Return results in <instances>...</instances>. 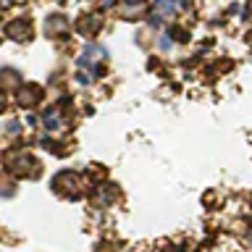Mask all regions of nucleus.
Segmentation results:
<instances>
[{"instance_id": "nucleus-1", "label": "nucleus", "mask_w": 252, "mask_h": 252, "mask_svg": "<svg viewBox=\"0 0 252 252\" xmlns=\"http://www.w3.org/2000/svg\"><path fill=\"white\" fill-rule=\"evenodd\" d=\"M105 61H108V53L102 50L100 45H94V42H90V45H84V50L79 53V74H76V79L79 82H84V84H90V82H94L102 71H105Z\"/></svg>"}, {"instance_id": "nucleus-2", "label": "nucleus", "mask_w": 252, "mask_h": 252, "mask_svg": "<svg viewBox=\"0 0 252 252\" xmlns=\"http://www.w3.org/2000/svg\"><path fill=\"white\" fill-rule=\"evenodd\" d=\"M3 165L8 168V173H13V176H21V179H37L39 176V160L32 153L27 150H8L3 155Z\"/></svg>"}, {"instance_id": "nucleus-3", "label": "nucleus", "mask_w": 252, "mask_h": 252, "mask_svg": "<svg viewBox=\"0 0 252 252\" xmlns=\"http://www.w3.org/2000/svg\"><path fill=\"white\" fill-rule=\"evenodd\" d=\"M181 8H184L181 0H155V3L150 5V16H147V19H150L153 27H160V24L176 19V16L181 13Z\"/></svg>"}, {"instance_id": "nucleus-4", "label": "nucleus", "mask_w": 252, "mask_h": 252, "mask_svg": "<svg viewBox=\"0 0 252 252\" xmlns=\"http://www.w3.org/2000/svg\"><path fill=\"white\" fill-rule=\"evenodd\" d=\"M53 189H55L58 194L68 197V200H74V197L82 194V189H84V179L79 176L76 171H63V173H58V176L53 179Z\"/></svg>"}, {"instance_id": "nucleus-5", "label": "nucleus", "mask_w": 252, "mask_h": 252, "mask_svg": "<svg viewBox=\"0 0 252 252\" xmlns=\"http://www.w3.org/2000/svg\"><path fill=\"white\" fill-rule=\"evenodd\" d=\"M68 126V118L63 116V108H47L42 113V129L47 134H63Z\"/></svg>"}, {"instance_id": "nucleus-6", "label": "nucleus", "mask_w": 252, "mask_h": 252, "mask_svg": "<svg viewBox=\"0 0 252 252\" xmlns=\"http://www.w3.org/2000/svg\"><path fill=\"white\" fill-rule=\"evenodd\" d=\"M5 34L13 39V42H29L34 37V27H32L29 19H13L5 24Z\"/></svg>"}, {"instance_id": "nucleus-7", "label": "nucleus", "mask_w": 252, "mask_h": 252, "mask_svg": "<svg viewBox=\"0 0 252 252\" xmlns=\"http://www.w3.org/2000/svg\"><path fill=\"white\" fill-rule=\"evenodd\" d=\"M16 100H19L21 108H34L42 102V87L39 84H21V90L16 92Z\"/></svg>"}, {"instance_id": "nucleus-8", "label": "nucleus", "mask_w": 252, "mask_h": 252, "mask_svg": "<svg viewBox=\"0 0 252 252\" xmlns=\"http://www.w3.org/2000/svg\"><path fill=\"white\" fill-rule=\"evenodd\" d=\"M100 29H102V19L97 13H82L79 16V21H76V32L82 37H94V34H100Z\"/></svg>"}, {"instance_id": "nucleus-9", "label": "nucleus", "mask_w": 252, "mask_h": 252, "mask_svg": "<svg viewBox=\"0 0 252 252\" xmlns=\"http://www.w3.org/2000/svg\"><path fill=\"white\" fill-rule=\"evenodd\" d=\"M45 34L53 37V39H63V37H66V34H68V21H66V16H61V13L47 16V21H45Z\"/></svg>"}, {"instance_id": "nucleus-10", "label": "nucleus", "mask_w": 252, "mask_h": 252, "mask_svg": "<svg viewBox=\"0 0 252 252\" xmlns=\"http://www.w3.org/2000/svg\"><path fill=\"white\" fill-rule=\"evenodd\" d=\"M118 11H121L124 19H139L147 11V0H121Z\"/></svg>"}, {"instance_id": "nucleus-11", "label": "nucleus", "mask_w": 252, "mask_h": 252, "mask_svg": "<svg viewBox=\"0 0 252 252\" xmlns=\"http://www.w3.org/2000/svg\"><path fill=\"white\" fill-rule=\"evenodd\" d=\"M5 82V87H19L21 84V76L16 74V71H11V68H3L0 71V84Z\"/></svg>"}, {"instance_id": "nucleus-12", "label": "nucleus", "mask_w": 252, "mask_h": 252, "mask_svg": "<svg viewBox=\"0 0 252 252\" xmlns=\"http://www.w3.org/2000/svg\"><path fill=\"white\" fill-rule=\"evenodd\" d=\"M16 3H24V0H0V11L8 8V5H16Z\"/></svg>"}, {"instance_id": "nucleus-13", "label": "nucleus", "mask_w": 252, "mask_h": 252, "mask_svg": "<svg viewBox=\"0 0 252 252\" xmlns=\"http://www.w3.org/2000/svg\"><path fill=\"white\" fill-rule=\"evenodd\" d=\"M3 110H5V92L0 90V113H3Z\"/></svg>"}]
</instances>
